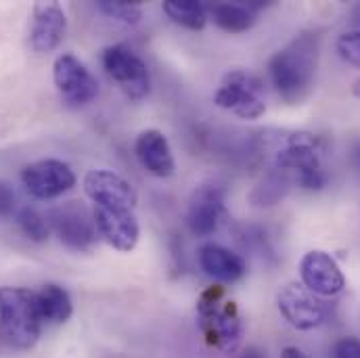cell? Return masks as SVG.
Returning <instances> with one entry per match:
<instances>
[{
    "instance_id": "2",
    "label": "cell",
    "mask_w": 360,
    "mask_h": 358,
    "mask_svg": "<svg viewBox=\"0 0 360 358\" xmlns=\"http://www.w3.org/2000/svg\"><path fill=\"white\" fill-rule=\"evenodd\" d=\"M323 141L308 132H293L276 139L272 149V170L287 177L302 188L319 191L327 184L323 166Z\"/></svg>"
},
{
    "instance_id": "26",
    "label": "cell",
    "mask_w": 360,
    "mask_h": 358,
    "mask_svg": "<svg viewBox=\"0 0 360 358\" xmlns=\"http://www.w3.org/2000/svg\"><path fill=\"white\" fill-rule=\"evenodd\" d=\"M335 358H360V340L356 338H344L333 348Z\"/></svg>"
},
{
    "instance_id": "10",
    "label": "cell",
    "mask_w": 360,
    "mask_h": 358,
    "mask_svg": "<svg viewBox=\"0 0 360 358\" xmlns=\"http://www.w3.org/2000/svg\"><path fill=\"white\" fill-rule=\"evenodd\" d=\"M276 306L285 321L300 331H310L319 327L327 314L323 302H319L312 291L295 283H289L278 291Z\"/></svg>"
},
{
    "instance_id": "15",
    "label": "cell",
    "mask_w": 360,
    "mask_h": 358,
    "mask_svg": "<svg viewBox=\"0 0 360 358\" xmlns=\"http://www.w3.org/2000/svg\"><path fill=\"white\" fill-rule=\"evenodd\" d=\"M68 30L65 11L59 2H38L34 6L32 23V46L38 53H51L59 46Z\"/></svg>"
},
{
    "instance_id": "17",
    "label": "cell",
    "mask_w": 360,
    "mask_h": 358,
    "mask_svg": "<svg viewBox=\"0 0 360 358\" xmlns=\"http://www.w3.org/2000/svg\"><path fill=\"white\" fill-rule=\"evenodd\" d=\"M266 2L252 0V2H212L205 4L207 17L224 32H248L258 17V11L264 8Z\"/></svg>"
},
{
    "instance_id": "3",
    "label": "cell",
    "mask_w": 360,
    "mask_h": 358,
    "mask_svg": "<svg viewBox=\"0 0 360 358\" xmlns=\"http://www.w3.org/2000/svg\"><path fill=\"white\" fill-rule=\"evenodd\" d=\"M42 329L38 293L25 287H0V333L17 350L36 346Z\"/></svg>"
},
{
    "instance_id": "8",
    "label": "cell",
    "mask_w": 360,
    "mask_h": 358,
    "mask_svg": "<svg viewBox=\"0 0 360 358\" xmlns=\"http://www.w3.org/2000/svg\"><path fill=\"white\" fill-rule=\"evenodd\" d=\"M55 87L68 105L80 107L98 94V82L76 55H59L53 65Z\"/></svg>"
},
{
    "instance_id": "13",
    "label": "cell",
    "mask_w": 360,
    "mask_h": 358,
    "mask_svg": "<svg viewBox=\"0 0 360 358\" xmlns=\"http://www.w3.org/2000/svg\"><path fill=\"white\" fill-rule=\"evenodd\" d=\"M300 274H302V283L308 291H312L314 295H338L344 291L346 287V276L340 270L338 262L321 250L308 252L302 262H300Z\"/></svg>"
},
{
    "instance_id": "16",
    "label": "cell",
    "mask_w": 360,
    "mask_h": 358,
    "mask_svg": "<svg viewBox=\"0 0 360 358\" xmlns=\"http://www.w3.org/2000/svg\"><path fill=\"white\" fill-rule=\"evenodd\" d=\"M134 153H136L141 166L158 179H170L176 170L170 143L164 136V132H160V130H153V128L143 130L136 136Z\"/></svg>"
},
{
    "instance_id": "18",
    "label": "cell",
    "mask_w": 360,
    "mask_h": 358,
    "mask_svg": "<svg viewBox=\"0 0 360 358\" xmlns=\"http://www.w3.org/2000/svg\"><path fill=\"white\" fill-rule=\"evenodd\" d=\"M199 264L212 279L220 283H235L245 274V260L218 243H205L199 250Z\"/></svg>"
},
{
    "instance_id": "20",
    "label": "cell",
    "mask_w": 360,
    "mask_h": 358,
    "mask_svg": "<svg viewBox=\"0 0 360 358\" xmlns=\"http://www.w3.org/2000/svg\"><path fill=\"white\" fill-rule=\"evenodd\" d=\"M164 13L186 30H203L207 23V8L197 0H168L164 2Z\"/></svg>"
},
{
    "instance_id": "6",
    "label": "cell",
    "mask_w": 360,
    "mask_h": 358,
    "mask_svg": "<svg viewBox=\"0 0 360 358\" xmlns=\"http://www.w3.org/2000/svg\"><path fill=\"white\" fill-rule=\"evenodd\" d=\"M46 222L59 241L74 252H90L96 243L98 231L94 214L82 201H68L53 207L46 216Z\"/></svg>"
},
{
    "instance_id": "21",
    "label": "cell",
    "mask_w": 360,
    "mask_h": 358,
    "mask_svg": "<svg viewBox=\"0 0 360 358\" xmlns=\"http://www.w3.org/2000/svg\"><path fill=\"white\" fill-rule=\"evenodd\" d=\"M96 8L109 19L120 21L124 25H136L143 17L141 6L136 2H126V0H98Z\"/></svg>"
},
{
    "instance_id": "7",
    "label": "cell",
    "mask_w": 360,
    "mask_h": 358,
    "mask_svg": "<svg viewBox=\"0 0 360 358\" xmlns=\"http://www.w3.org/2000/svg\"><path fill=\"white\" fill-rule=\"evenodd\" d=\"M103 68L130 101H143L149 94L151 78L147 63L130 49L122 44L107 46L103 51Z\"/></svg>"
},
{
    "instance_id": "23",
    "label": "cell",
    "mask_w": 360,
    "mask_h": 358,
    "mask_svg": "<svg viewBox=\"0 0 360 358\" xmlns=\"http://www.w3.org/2000/svg\"><path fill=\"white\" fill-rule=\"evenodd\" d=\"M287 188H289V179L283 177L281 172L272 170L269 174V179L256 188L252 199L256 201V205H272V203H276L285 195Z\"/></svg>"
},
{
    "instance_id": "28",
    "label": "cell",
    "mask_w": 360,
    "mask_h": 358,
    "mask_svg": "<svg viewBox=\"0 0 360 358\" xmlns=\"http://www.w3.org/2000/svg\"><path fill=\"white\" fill-rule=\"evenodd\" d=\"M239 358H264V357H262L256 348H248V350H245V352H243Z\"/></svg>"
},
{
    "instance_id": "11",
    "label": "cell",
    "mask_w": 360,
    "mask_h": 358,
    "mask_svg": "<svg viewBox=\"0 0 360 358\" xmlns=\"http://www.w3.org/2000/svg\"><path fill=\"white\" fill-rule=\"evenodd\" d=\"M98 237H103L117 252H132L141 237V226L130 207H101L92 210Z\"/></svg>"
},
{
    "instance_id": "22",
    "label": "cell",
    "mask_w": 360,
    "mask_h": 358,
    "mask_svg": "<svg viewBox=\"0 0 360 358\" xmlns=\"http://www.w3.org/2000/svg\"><path fill=\"white\" fill-rule=\"evenodd\" d=\"M17 224H19L21 233H23L27 239L36 241V243H42V241L49 239V233H51L49 222L44 220L42 214H38V212L32 210V207L19 210V214H17Z\"/></svg>"
},
{
    "instance_id": "19",
    "label": "cell",
    "mask_w": 360,
    "mask_h": 358,
    "mask_svg": "<svg viewBox=\"0 0 360 358\" xmlns=\"http://www.w3.org/2000/svg\"><path fill=\"white\" fill-rule=\"evenodd\" d=\"M38 308H40L42 321L53 323V325H61L70 321L74 314V304H72L70 293L55 283H49L38 291Z\"/></svg>"
},
{
    "instance_id": "25",
    "label": "cell",
    "mask_w": 360,
    "mask_h": 358,
    "mask_svg": "<svg viewBox=\"0 0 360 358\" xmlns=\"http://www.w3.org/2000/svg\"><path fill=\"white\" fill-rule=\"evenodd\" d=\"M17 207V197H15V191L8 182L0 180V218H8L13 216Z\"/></svg>"
},
{
    "instance_id": "12",
    "label": "cell",
    "mask_w": 360,
    "mask_h": 358,
    "mask_svg": "<svg viewBox=\"0 0 360 358\" xmlns=\"http://www.w3.org/2000/svg\"><path fill=\"white\" fill-rule=\"evenodd\" d=\"M226 216L224 210V191L214 184L199 186L191 201L186 212V224L195 237H210L220 229L222 218Z\"/></svg>"
},
{
    "instance_id": "1",
    "label": "cell",
    "mask_w": 360,
    "mask_h": 358,
    "mask_svg": "<svg viewBox=\"0 0 360 358\" xmlns=\"http://www.w3.org/2000/svg\"><path fill=\"white\" fill-rule=\"evenodd\" d=\"M321 36L306 32L278 51L269 63V76L276 94L287 103H302L314 84Z\"/></svg>"
},
{
    "instance_id": "4",
    "label": "cell",
    "mask_w": 360,
    "mask_h": 358,
    "mask_svg": "<svg viewBox=\"0 0 360 358\" xmlns=\"http://www.w3.org/2000/svg\"><path fill=\"white\" fill-rule=\"evenodd\" d=\"M199 327L205 342L222 352H235L241 335L243 325L235 302H222V289L212 287L207 289L197 304Z\"/></svg>"
},
{
    "instance_id": "9",
    "label": "cell",
    "mask_w": 360,
    "mask_h": 358,
    "mask_svg": "<svg viewBox=\"0 0 360 358\" xmlns=\"http://www.w3.org/2000/svg\"><path fill=\"white\" fill-rule=\"evenodd\" d=\"M21 180L25 191L36 199H55L76 184V174L70 164L61 160H40L23 168Z\"/></svg>"
},
{
    "instance_id": "5",
    "label": "cell",
    "mask_w": 360,
    "mask_h": 358,
    "mask_svg": "<svg viewBox=\"0 0 360 358\" xmlns=\"http://www.w3.org/2000/svg\"><path fill=\"white\" fill-rule=\"evenodd\" d=\"M262 92H264V84L258 76L245 70H235L222 78L220 87L214 94V103L220 109H226L241 120H258L266 111Z\"/></svg>"
},
{
    "instance_id": "14",
    "label": "cell",
    "mask_w": 360,
    "mask_h": 358,
    "mask_svg": "<svg viewBox=\"0 0 360 358\" xmlns=\"http://www.w3.org/2000/svg\"><path fill=\"white\" fill-rule=\"evenodd\" d=\"M84 191L94 205L101 207H130L134 210L139 197L130 182L111 170H92L84 179Z\"/></svg>"
},
{
    "instance_id": "27",
    "label": "cell",
    "mask_w": 360,
    "mask_h": 358,
    "mask_svg": "<svg viewBox=\"0 0 360 358\" xmlns=\"http://www.w3.org/2000/svg\"><path fill=\"white\" fill-rule=\"evenodd\" d=\"M281 358H308L300 348H293V346H289V348H285L283 350V354H281Z\"/></svg>"
},
{
    "instance_id": "24",
    "label": "cell",
    "mask_w": 360,
    "mask_h": 358,
    "mask_svg": "<svg viewBox=\"0 0 360 358\" xmlns=\"http://www.w3.org/2000/svg\"><path fill=\"white\" fill-rule=\"evenodd\" d=\"M338 53L350 65L360 68V30H352V32H346V34L340 36Z\"/></svg>"
}]
</instances>
